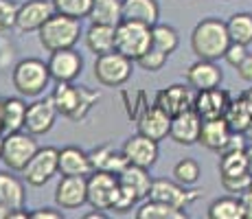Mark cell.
I'll list each match as a JSON object with an SVG mask.
<instances>
[{"instance_id": "1", "label": "cell", "mask_w": 252, "mask_h": 219, "mask_svg": "<svg viewBox=\"0 0 252 219\" xmlns=\"http://www.w3.org/2000/svg\"><path fill=\"white\" fill-rule=\"evenodd\" d=\"M228 27L220 18H204L195 24L191 33V48L197 55V60H211L217 62L226 55L230 46Z\"/></svg>"}, {"instance_id": "2", "label": "cell", "mask_w": 252, "mask_h": 219, "mask_svg": "<svg viewBox=\"0 0 252 219\" xmlns=\"http://www.w3.org/2000/svg\"><path fill=\"white\" fill-rule=\"evenodd\" d=\"M40 44L48 53L72 48L81 37V20L64 13H53L48 20L40 27Z\"/></svg>"}, {"instance_id": "3", "label": "cell", "mask_w": 252, "mask_h": 219, "mask_svg": "<svg viewBox=\"0 0 252 219\" xmlns=\"http://www.w3.org/2000/svg\"><path fill=\"white\" fill-rule=\"evenodd\" d=\"M53 103L60 114L72 121H81L90 112L92 103L99 101V92H92L86 86H72V81H62L53 92Z\"/></svg>"}, {"instance_id": "4", "label": "cell", "mask_w": 252, "mask_h": 219, "mask_svg": "<svg viewBox=\"0 0 252 219\" xmlns=\"http://www.w3.org/2000/svg\"><path fill=\"white\" fill-rule=\"evenodd\" d=\"M152 46V27L134 20H121L114 29V51L136 62Z\"/></svg>"}, {"instance_id": "5", "label": "cell", "mask_w": 252, "mask_h": 219, "mask_svg": "<svg viewBox=\"0 0 252 219\" xmlns=\"http://www.w3.org/2000/svg\"><path fill=\"white\" fill-rule=\"evenodd\" d=\"M154 180L149 178L147 169L143 167H134V164H127L123 171L119 173V204H116L114 211L116 213H125L134 206L140 199L149 197V191H152Z\"/></svg>"}, {"instance_id": "6", "label": "cell", "mask_w": 252, "mask_h": 219, "mask_svg": "<svg viewBox=\"0 0 252 219\" xmlns=\"http://www.w3.org/2000/svg\"><path fill=\"white\" fill-rule=\"evenodd\" d=\"M11 81H13V88L22 96H40L46 90L48 81H51L48 64H44L42 60H35V57L22 60L20 64L13 68Z\"/></svg>"}, {"instance_id": "7", "label": "cell", "mask_w": 252, "mask_h": 219, "mask_svg": "<svg viewBox=\"0 0 252 219\" xmlns=\"http://www.w3.org/2000/svg\"><path fill=\"white\" fill-rule=\"evenodd\" d=\"M134 60L125 57L119 51H110L96 55L94 60V79L105 88H119L132 77Z\"/></svg>"}, {"instance_id": "8", "label": "cell", "mask_w": 252, "mask_h": 219, "mask_svg": "<svg viewBox=\"0 0 252 219\" xmlns=\"http://www.w3.org/2000/svg\"><path fill=\"white\" fill-rule=\"evenodd\" d=\"M119 175L110 171H92L88 175V204L94 211H114L119 204Z\"/></svg>"}, {"instance_id": "9", "label": "cell", "mask_w": 252, "mask_h": 219, "mask_svg": "<svg viewBox=\"0 0 252 219\" xmlns=\"http://www.w3.org/2000/svg\"><path fill=\"white\" fill-rule=\"evenodd\" d=\"M37 143L33 138V134L29 131H11V134L2 136V162L7 164V169L11 171H24V167L29 164V160L35 156Z\"/></svg>"}, {"instance_id": "10", "label": "cell", "mask_w": 252, "mask_h": 219, "mask_svg": "<svg viewBox=\"0 0 252 219\" xmlns=\"http://www.w3.org/2000/svg\"><path fill=\"white\" fill-rule=\"evenodd\" d=\"M22 173H24V180L31 187H44L53 175L60 173V149L55 147L37 149Z\"/></svg>"}, {"instance_id": "11", "label": "cell", "mask_w": 252, "mask_h": 219, "mask_svg": "<svg viewBox=\"0 0 252 219\" xmlns=\"http://www.w3.org/2000/svg\"><path fill=\"white\" fill-rule=\"evenodd\" d=\"M55 202L60 208L72 211L88 202V178L84 175H62L55 188Z\"/></svg>"}, {"instance_id": "12", "label": "cell", "mask_w": 252, "mask_h": 219, "mask_svg": "<svg viewBox=\"0 0 252 219\" xmlns=\"http://www.w3.org/2000/svg\"><path fill=\"white\" fill-rule=\"evenodd\" d=\"M230 105V96L226 90L217 88H208V90H197V94L193 96V110L197 112L202 121L211 119H221L226 114Z\"/></svg>"}, {"instance_id": "13", "label": "cell", "mask_w": 252, "mask_h": 219, "mask_svg": "<svg viewBox=\"0 0 252 219\" xmlns=\"http://www.w3.org/2000/svg\"><path fill=\"white\" fill-rule=\"evenodd\" d=\"M46 64H48V72H51V79L62 84V81H75L81 75L84 60H81V55L75 48H64V51L51 53Z\"/></svg>"}, {"instance_id": "14", "label": "cell", "mask_w": 252, "mask_h": 219, "mask_svg": "<svg viewBox=\"0 0 252 219\" xmlns=\"http://www.w3.org/2000/svg\"><path fill=\"white\" fill-rule=\"evenodd\" d=\"M121 152H123L127 164L149 169V167H154L158 160V140H152L143 134H136V136L125 140Z\"/></svg>"}, {"instance_id": "15", "label": "cell", "mask_w": 252, "mask_h": 219, "mask_svg": "<svg viewBox=\"0 0 252 219\" xmlns=\"http://www.w3.org/2000/svg\"><path fill=\"white\" fill-rule=\"evenodd\" d=\"M57 108L53 103V96H46V99H40L35 103H31L27 108V119H24V129L33 136H42L46 134L48 129L55 125L57 119Z\"/></svg>"}, {"instance_id": "16", "label": "cell", "mask_w": 252, "mask_h": 219, "mask_svg": "<svg viewBox=\"0 0 252 219\" xmlns=\"http://www.w3.org/2000/svg\"><path fill=\"white\" fill-rule=\"evenodd\" d=\"M202 123H204V121L197 116V112L193 108L187 110V112H182V114H178V116H173V119H171L169 138H171L173 143H178V145H184V147L200 143Z\"/></svg>"}, {"instance_id": "17", "label": "cell", "mask_w": 252, "mask_h": 219, "mask_svg": "<svg viewBox=\"0 0 252 219\" xmlns=\"http://www.w3.org/2000/svg\"><path fill=\"white\" fill-rule=\"evenodd\" d=\"M200 191H187V187H182L180 182H171V180H154L152 191H149V197L158 199V202L171 204L176 208H187L193 199H197Z\"/></svg>"}, {"instance_id": "18", "label": "cell", "mask_w": 252, "mask_h": 219, "mask_svg": "<svg viewBox=\"0 0 252 219\" xmlns=\"http://www.w3.org/2000/svg\"><path fill=\"white\" fill-rule=\"evenodd\" d=\"M55 13V7L48 0H27L18 9V22L16 29H20L22 33H33L40 31V27L48 18Z\"/></svg>"}, {"instance_id": "19", "label": "cell", "mask_w": 252, "mask_h": 219, "mask_svg": "<svg viewBox=\"0 0 252 219\" xmlns=\"http://www.w3.org/2000/svg\"><path fill=\"white\" fill-rule=\"evenodd\" d=\"M154 105H158L162 112H167L173 119V116H178V114H182V112L193 108V94L187 86L176 84V86L162 88L156 94V103Z\"/></svg>"}, {"instance_id": "20", "label": "cell", "mask_w": 252, "mask_h": 219, "mask_svg": "<svg viewBox=\"0 0 252 219\" xmlns=\"http://www.w3.org/2000/svg\"><path fill=\"white\" fill-rule=\"evenodd\" d=\"M232 134L235 131L230 129V125L226 123V119H211L202 123V131H200V143L204 145L211 152H224L230 145Z\"/></svg>"}, {"instance_id": "21", "label": "cell", "mask_w": 252, "mask_h": 219, "mask_svg": "<svg viewBox=\"0 0 252 219\" xmlns=\"http://www.w3.org/2000/svg\"><path fill=\"white\" fill-rule=\"evenodd\" d=\"M169 127H171V116L162 112L158 105L147 108L143 116L138 119V134L147 136L152 140H162L169 136Z\"/></svg>"}, {"instance_id": "22", "label": "cell", "mask_w": 252, "mask_h": 219, "mask_svg": "<svg viewBox=\"0 0 252 219\" xmlns=\"http://www.w3.org/2000/svg\"><path fill=\"white\" fill-rule=\"evenodd\" d=\"M187 81L195 90H208V88H217L221 84V70L215 62L211 60H197L187 70Z\"/></svg>"}, {"instance_id": "23", "label": "cell", "mask_w": 252, "mask_h": 219, "mask_svg": "<svg viewBox=\"0 0 252 219\" xmlns=\"http://www.w3.org/2000/svg\"><path fill=\"white\" fill-rule=\"evenodd\" d=\"M92 169L90 156L79 147H64L60 149V173L62 175H90Z\"/></svg>"}, {"instance_id": "24", "label": "cell", "mask_w": 252, "mask_h": 219, "mask_svg": "<svg viewBox=\"0 0 252 219\" xmlns=\"http://www.w3.org/2000/svg\"><path fill=\"white\" fill-rule=\"evenodd\" d=\"M158 18H160V7L156 0H123V20H134L154 27Z\"/></svg>"}, {"instance_id": "25", "label": "cell", "mask_w": 252, "mask_h": 219, "mask_svg": "<svg viewBox=\"0 0 252 219\" xmlns=\"http://www.w3.org/2000/svg\"><path fill=\"white\" fill-rule=\"evenodd\" d=\"M114 29L112 24H99L92 22L90 29L86 31V46L94 55H103V53L114 51Z\"/></svg>"}, {"instance_id": "26", "label": "cell", "mask_w": 252, "mask_h": 219, "mask_svg": "<svg viewBox=\"0 0 252 219\" xmlns=\"http://www.w3.org/2000/svg\"><path fill=\"white\" fill-rule=\"evenodd\" d=\"M24 197L27 193L20 180L7 171H0V204H4L9 211H18L24 206Z\"/></svg>"}, {"instance_id": "27", "label": "cell", "mask_w": 252, "mask_h": 219, "mask_svg": "<svg viewBox=\"0 0 252 219\" xmlns=\"http://www.w3.org/2000/svg\"><path fill=\"white\" fill-rule=\"evenodd\" d=\"M88 156H90V162H92V169H94V171H110V173L119 175L125 167H127V160H125L123 152L121 154L114 152V149L108 147V145H105V147L92 149Z\"/></svg>"}, {"instance_id": "28", "label": "cell", "mask_w": 252, "mask_h": 219, "mask_svg": "<svg viewBox=\"0 0 252 219\" xmlns=\"http://www.w3.org/2000/svg\"><path fill=\"white\" fill-rule=\"evenodd\" d=\"M224 119H226V123L230 125L232 131L246 134V131L252 127V103H250L248 96H241V99H237V101H230Z\"/></svg>"}, {"instance_id": "29", "label": "cell", "mask_w": 252, "mask_h": 219, "mask_svg": "<svg viewBox=\"0 0 252 219\" xmlns=\"http://www.w3.org/2000/svg\"><path fill=\"white\" fill-rule=\"evenodd\" d=\"M88 18L92 22L116 27L123 20V0H92V9Z\"/></svg>"}, {"instance_id": "30", "label": "cell", "mask_w": 252, "mask_h": 219, "mask_svg": "<svg viewBox=\"0 0 252 219\" xmlns=\"http://www.w3.org/2000/svg\"><path fill=\"white\" fill-rule=\"evenodd\" d=\"M244 149L246 147H235V149H226V152H221L220 178H239V175L250 173Z\"/></svg>"}, {"instance_id": "31", "label": "cell", "mask_w": 252, "mask_h": 219, "mask_svg": "<svg viewBox=\"0 0 252 219\" xmlns=\"http://www.w3.org/2000/svg\"><path fill=\"white\" fill-rule=\"evenodd\" d=\"M27 108L22 99H7L2 101V131L11 134V131H20L24 127V119H27Z\"/></svg>"}, {"instance_id": "32", "label": "cell", "mask_w": 252, "mask_h": 219, "mask_svg": "<svg viewBox=\"0 0 252 219\" xmlns=\"http://www.w3.org/2000/svg\"><path fill=\"white\" fill-rule=\"evenodd\" d=\"M136 219H187V213L171 204L149 197V202H145L136 211Z\"/></svg>"}, {"instance_id": "33", "label": "cell", "mask_w": 252, "mask_h": 219, "mask_svg": "<svg viewBox=\"0 0 252 219\" xmlns=\"http://www.w3.org/2000/svg\"><path fill=\"white\" fill-rule=\"evenodd\" d=\"M226 27H228V35L232 42L244 44V46L252 44V13H232Z\"/></svg>"}, {"instance_id": "34", "label": "cell", "mask_w": 252, "mask_h": 219, "mask_svg": "<svg viewBox=\"0 0 252 219\" xmlns=\"http://www.w3.org/2000/svg\"><path fill=\"white\" fill-rule=\"evenodd\" d=\"M178 44H180V37H178V31L173 27L162 24V22H156L152 27V46L154 48L171 55V53L178 48Z\"/></svg>"}, {"instance_id": "35", "label": "cell", "mask_w": 252, "mask_h": 219, "mask_svg": "<svg viewBox=\"0 0 252 219\" xmlns=\"http://www.w3.org/2000/svg\"><path fill=\"white\" fill-rule=\"evenodd\" d=\"M208 219H244L239 197H220L208 206Z\"/></svg>"}, {"instance_id": "36", "label": "cell", "mask_w": 252, "mask_h": 219, "mask_svg": "<svg viewBox=\"0 0 252 219\" xmlns=\"http://www.w3.org/2000/svg\"><path fill=\"white\" fill-rule=\"evenodd\" d=\"M200 164L193 158H182L180 162H176L173 167V178L176 182H180L182 187H195L197 180H200Z\"/></svg>"}, {"instance_id": "37", "label": "cell", "mask_w": 252, "mask_h": 219, "mask_svg": "<svg viewBox=\"0 0 252 219\" xmlns=\"http://www.w3.org/2000/svg\"><path fill=\"white\" fill-rule=\"evenodd\" d=\"M53 7L57 13H64L70 18H88L90 9H92V0H53Z\"/></svg>"}, {"instance_id": "38", "label": "cell", "mask_w": 252, "mask_h": 219, "mask_svg": "<svg viewBox=\"0 0 252 219\" xmlns=\"http://www.w3.org/2000/svg\"><path fill=\"white\" fill-rule=\"evenodd\" d=\"M167 60H169L167 53H162V51H158V48L149 46V51L145 53V55L138 57L136 64L143 68V70H147V72H158L164 64H167Z\"/></svg>"}, {"instance_id": "39", "label": "cell", "mask_w": 252, "mask_h": 219, "mask_svg": "<svg viewBox=\"0 0 252 219\" xmlns=\"http://www.w3.org/2000/svg\"><path fill=\"white\" fill-rule=\"evenodd\" d=\"M18 9H20V4L13 0H0V31H9L16 27Z\"/></svg>"}, {"instance_id": "40", "label": "cell", "mask_w": 252, "mask_h": 219, "mask_svg": "<svg viewBox=\"0 0 252 219\" xmlns=\"http://www.w3.org/2000/svg\"><path fill=\"white\" fill-rule=\"evenodd\" d=\"M221 187L228 193H244L246 188L252 187V175H239V178H221Z\"/></svg>"}, {"instance_id": "41", "label": "cell", "mask_w": 252, "mask_h": 219, "mask_svg": "<svg viewBox=\"0 0 252 219\" xmlns=\"http://www.w3.org/2000/svg\"><path fill=\"white\" fill-rule=\"evenodd\" d=\"M246 55H248V51H246V46L244 44H237V42H230V46H228V51H226V55H224V60L228 62L230 66H239L241 62L246 60Z\"/></svg>"}, {"instance_id": "42", "label": "cell", "mask_w": 252, "mask_h": 219, "mask_svg": "<svg viewBox=\"0 0 252 219\" xmlns=\"http://www.w3.org/2000/svg\"><path fill=\"white\" fill-rule=\"evenodd\" d=\"M237 72H239V77H241L244 81L252 84V55H250V53L246 55V60L241 62L239 66H237Z\"/></svg>"}, {"instance_id": "43", "label": "cell", "mask_w": 252, "mask_h": 219, "mask_svg": "<svg viewBox=\"0 0 252 219\" xmlns=\"http://www.w3.org/2000/svg\"><path fill=\"white\" fill-rule=\"evenodd\" d=\"M239 202H241V211H244V219H252V187L241 193Z\"/></svg>"}, {"instance_id": "44", "label": "cell", "mask_w": 252, "mask_h": 219, "mask_svg": "<svg viewBox=\"0 0 252 219\" xmlns=\"http://www.w3.org/2000/svg\"><path fill=\"white\" fill-rule=\"evenodd\" d=\"M31 219H62V213L55 208H37V211L29 213Z\"/></svg>"}, {"instance_id": "45", "label": "cell", "mask_w": 252, "mask_h": 219, "mask_svg": "<svg viewBox=\"0 0 252 219\" xmlns=\"http://www.w3.org/2000/svg\"><path fill=\"white\" fill-rule=\"evenodd\" d=\"M244 154H246V162H248V171L252 175V145H248V147L244 149Z\"/></svg>"}, {"instance_id": "46", "label": "cell", "mask_w": 252, "mask_h": 219, "mask_svg": "<svg viewBox=\"0 0 252 219\" xmlns=\"http://www.w3.org/2000/svg\"><path fill=\"white\" fill-rule=\"evenodd\" d=\"M9 213H11V211H9L4 204H0V219H9Z\"/></svg>"}, {"instance_id": "47", "label": "cell", "mask_w": 252, "mask_h": 219, "mask_svg": "<svg viewBox=\"0 0 252 219\" xmlns=\"http://www.w3.org/2000/svg\"><path fill=\"white\" fill-rule=\"evenodd\" d=\"M94 217H99V219H103L105 215H103V213H88V215H86V219H94Z\"/></svg>"}, {"instance_id": "48", "label": "cell", "mask_w": 252, "mask_h": 219, "mask_svg": "<svg viewBox=\"0 0 252 219\" xmlns=\"http://www.w3.org/2000/svg\"><path fill=\"white\" fill-rule=\"evenodd\" d=\"M0 134H2V103H0Z\"/></svg>"}, {"instance_id": "49", "label": "cell", "mask_w": 252, "mask_h": 219, "mask_svg": "<svg viewBox=\"0 0 252 219\" xmlns=\"http://www.w3.org/2000/svg\"><path fill=\"white\" fill-rule=\"evenodd\" d=\"M0 158H2V138H0Z\"/></svg>"}, {"instance_id": "50", "label": "cell", "mask_w": 252, "mask_h": 219, "mask_svg": "<svg viewBox=\"0 0 252 219\" xmlns=\"http://www.w3.org/2000/svg\"><path fill=\"white\" fill-rule=\"evenodd\" d=\"M224 2H228V0H224Z\"/></svg>"}]
</instances>
